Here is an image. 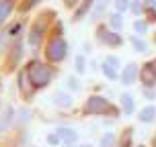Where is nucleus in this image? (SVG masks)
I'll use <instances>...</instances> for the list:
<instances>
[{"instance_id": "4c0bfd02", "label": "nucleus", "mask_w": 156, "mask_h": 147, "mask_svg": "<svg viewBox=\"0 0 156 147\" xmlns=\"http://www.w3.org/2000/svg\"><path fill=\"white\" fill-rule=\"evenodd\" d=\"M99 65H101V63H97L94 59H88V70L90 72H99Z\"/></svg>"}, {"instance_id": "f704fd0d", "label": "nucleus", "mask_w": 156, "mask_h": 147, "mask_svg": "<svg viewBox=\"0 0 156 147\" xmlns=\"http://www.w3.org/2000/svg\"><path fill=\"white\" fill-rule=\"evenodd\" d=\"M80 2H82V0H62V4H64V8H68V10H74V8L78 6V4H80Z\"/></svg>"}, {"instance_id": "dca6fc26", "label": "nucleus", "mask_w": 156, "mask_h": 147, "mask_svg": "<svg viewBox=\"0 0 156 147\" xmlns=\"http://www.w3.org/2000/svg\"><path fill=\"white\" fill-rule=\"evenodd\" d=\"M119 109H121V115L123 116H132V115L138 112L136 98H133L132 92H121L119 94Z\"/></svg>"}, {"instance_id": "412c9836", "label": "nucleus", "mask_w": 156, "mask_h": 147, "mask_svg": "<svg viewBox=\"0 0 156 147\" xmlns=\"http://www.w3.org/2000/svg\"><path fill=\"white\" fill-rule=\"evenodd\" d=\"M64 88L76 96V94L82 92V88H84V86H82V80H80V76H76V74L72 72V74H68V76L64 78Z\"/></svg>"}, {"instance_id": "4468645a", "label": "nucleus", "mask_w": 156, "mask_h": 147, "mask_svg": "<svg viewBox=\"0 0 156 147\" xmlns=\"http://www.w3.org/2000/svg\"><path fill=\"white\" fill-rule=\"evenodd\" d=\"M140 84L142 88H156V70L152 62H146L140 65Z\"/></svg>"}, {"instance_id": "c756f323", "label": "nucleus", "mask_w": 156, "mask_h": 147, "mask_svg": "<svg viewBox=\"0 0 156 147\" xmlns=\"http://www.w3.org/2000/svg\"><path fill=\"white\" fill-rule=\"evenodd\" d=\"M129 12H132V16H144V12H146V6H144V0H132V4H129Z\"/></svg>"}, {"instance_id": "cd10ccee", "label": "nucleus", "mask_w": 156, "mask_h": 147, "mask_svg": "<svg viewBox=\"0 0 156 147\" xmlns=\"http://www.w3.org/2000/svg\"><path fill=\"white\" fill-rule=\"evenodd\" d=\"M117 147H133V129L132 127L123 129V133L117 139Z\"/></svg>"}, {"instance_id": "a211bd4d", "label": "nucleus", "mask_w": 156, "mask_h": 147, "mask_svg": "<svg viewBox=\"0 0 156 147\" xmlns=\"http://www.w3.org/2000/svg\"><path fill=\"white\" fill-rule=\"evenodd\" d=\"M16 4L19 0H0V29L12 18V15L16 12Z\"/></svg>"}, {"instance_id": "bb28decb", "label": "nucleus", "mask_w": 156, "mask_h": 147, "mask_svg": "<svg viewBox=\"0 0 156 147\" xmlns=\"http://www.w3.org/2000/svg\"><path fill=\"white\" fill-rule=\"evenodd\" d=\"M117 139H119V135L115 131H105L99 137V145L97 147H117Z\"/></svg>"}, {"instance_id": "a18cd8bd", "label": "nucleus", "mask_w": 156, "mask_h": 147, "mask_svg": "<svg viewBox=\"0 0 156 147\" xmlns=\"http://www.w3.org/2000/svg\"><path fill=\"white\" fill-rule=\"evenodd\" d=\"M154 43H156V33H154Z\"/></svg>"}, {"instance_id": "f3484780", "label": "nucleus", "mask_w": 156, "mask_h": 147, "mask_svg": "<svg viewBox=\"0 0 156 147\" xmlns=\"http://www.w3.org/2000/svg\"><path fill=\"white\" fill-rule=\"evenodd\" d=\"M111 6H113V0H94L93 12H90L88 18H93L94 23H101V18H107Z\"/></svg>"}, {"instance_id": "39448f33", "label": "nucleus", "mask_w": 156, "mask_h": 147, "mask_svg": "<svg viewBox=\"0 0 156 147\" xmlns=\"http://www.w3.org/2000/svg\"><path fill=\"white\" fill-rule=\"evenodd\" d=\"M27 53H29V49L25 45V37L12 39L8 51L2 55V59H0L2 72H4V74H16V72L23 68L25 59H27Z\"/></svg>"}, {"instance_id": "1a4fd4ad", "label": "nucleus", "mask_w": 156, "mask_h": 147, "mask_svg": "<svg viewBox=\"0 0 156 147\" xmlns=\"http://www.w3.org/2000/svg\"><path fill=\"white\" fill-rule=\"evenodd\" d=\"M54 131L58 133V137L62 139L64 147H72V145H76L78 141H80V133H78V129H76V127H72V125L58 123L54 127Z\"/></svg>"}, {"instance_id": "ea45409f", "label": "nucleus", "mask_w": 156, "mask_h": 147, "mask_svg": "<svg viewBox=\"0 0 156 147\" xmlns=\"http://www.w3.org/2000/svg\"><path fill=\"white\" fill-rule=\"evenodd\" d=\"M2 106H4V98H2V94H0V110H2Z\"/></svg>"}, {"instance_id": "37998d69", "label": "nucleus", "mask_w": 156, "mask_h": 147, "mask_svg": "<svg viewBox=\"0 0 156 147\" xmlns=\"http://www.w3.org/2000/svg\"><path fill=\"white\" fill-rule=\"evenodd\" d=\"M133 147H146V145H133Z\"/></svg>"}, {"instance_id": "a19ab883", "label": "nucleus", "mask_w": 156, "mask_h": 147, "mask_svg": "<svg viewBox=\"0 0 156 147\" xmlns=\"http://www.w3.org/2000/svg\"><path fill=\"white\" fill-rule=\"evenodd\" d=\"M4 88V84H2V72H0V90Z\"/></svg>"}, {"instance_id": "4be33fe9", "label": "nucleus", "mask_w": 156, "mask_h": 147, "mask_svg": "<svg viewBox=\"0 0 156 147\" xmlns=\"http://www.w3.org/2000/svg\"><path fill=\"white\" fill-rule=\"evenodd\" d=\"M105 23L109 25V27L113 29V31L121 33V31L125 29V16L121 15V12H115V10H113V12H109V15H107Z\"/></svg>"}, {"instance_id": "2eb2a0df", "label": "nucleus", "mask_w": 156, "mask_h": 147, "mask_svg": "<svg viewBox=\"0 0 156 147\" xmlns=\"http://www.w3.org/2000/svg\"><path fill=\"white\" fill-rule=\"evenodd\" d=\"M93 6H94V0H82V2H80V4L72 10L70 21H72V23H82L84 18H88V16H90Z\"/></svg>"}, {"instance_id": "9b49d317", "label": "nucleus", "mask_w": 156, "mask_h": 147, "mask_svg": "<svg viewBox=\"0 0 156 147\" xmlns=\"http://www.w3.org/2000/svg\"><path fill=\"white\" fill-rule=\"evenodd\" d=\"M35 119V112L29 104H21L16 106V116H15V131H21V129H29Z\"/></svg>"}, {"instance_id": "c9c22d12", "label": "nucleus", "mask_w": 156, "mask_h": 147, "mask_svg": "<svg viewBox=\"0 0 156 147\" xmlns=\"http://www.w3.org/2000/svg\"><path fill=\"white\" fill-rule=\"evenodd\" d=\"M82 53H84L86 57L93 53V45H90V41H84V43H82Z\"/></svg>"}, {"instance_id": "e433bc0d", "label": "nucleus", "mask_w": 156, "mask_h": 147, "mask_svg": "<svg viewBox=\"0 0 156 147\" xmlns=\"http://www.w3.org/2000/svg\"><path fill=\"white\" fill-rule=\"evenodd\" d=\"M146 10H156V0H144Z\"/></svg>"}, {"instance_id": "473e14b6", "label": "nucleus", "mask_w": 156, "mask_h": 147, "mask_svg": "<svg viewBox=\"0 0 156 147\" xmlns=\"http://www.w3.org/2000/svg\"><path fill=\"white\" fill-rule=\"evenodd\" d=\"M129 4H132V0H113V10L115 12H129Z\"/></svg>"}, {"instance_id": "79ce46f5", "label": "nucleus", "mask_w": 156, "mask_h": 147, "mask_svg": "<svg viewBox=\"0 0 156 147\" xmlns=\"http://www.w3.org/2000/svg\"><path fill=\"white\" fill-rule=\"evenodd\" d=\"M152 65H154V70H156V57H154V59H152Z\"/></svg>"}, {"instance_id": "b1692460", "label": "nucleus", "mask_w": 156, "mask_h": 147, "mask_svg": "<svg viewBox=\"0 0 156 147\" xmlns=\"http://www.w3.org/2000/svg\"><path fill=\"white\" fill-rule=\"evenodd\" d=\"M129 45H132V49L136 51V53H148L150 51V45L148 41H146V37H140V35H129Z\"/></svg>"}, {"instance_id": "c85d7f7f", "label": "nucleus", "mask_w": 156, "mask_h": 147, "mask_svg": "<svg viewBox=\"0 0 156 147\" xmlns=\"http://www.w3.org/2000/svg\"><path fill=\"white\" fill-rule=\"evenodd\" d=\"M10 43H12V37L8 35L6 31V25L0 29V59H2V55L8 51V47H10Z\"/></svg>"}, {"instance_id": "6ab92c4d", "label": "nucleus", "mask_w": 156, "mask_h": 147, "mask_svg": "<svg viewBox=\"0 0 156 147\" xmlns=\"http://www.w3.org/2000/svg\"><path fill=\"white\" fill-rule=\"evenodd\" d=\"M136 116H138V123H142V125L156 123V106L152 102H148L146 106H142V109L136 112Z\"/></svg>"}, {"instance_id": "ddd939ff", "label": "nucleus", "mask_w": 156, "mask_h": 147, "mask_svg": "<svg viewBox=\"0 0 156 147\" xmlns=\"http://www.w3.org/2000/svg\"><path fill=\"white\" fill-rule=\"evenodd\" d=\"M27 29H29V18H27V16H21V15L12 16V18L6 23V31H8V35H10L12 39L25 37Z\"/></svg>"}, {"instance_id": "c03bdc74", "label": "nucleus", "mask_w": 156, "mask_h": 147, "mask_svg": "<svg viewBox=\"0 0 156 147\" xmlns=\"http://www.w3.org/2000/svg\"><path fill=\"white\" fill-rule=\"evenodd\" d=\"M27 147H37V145H33V143H31V145H27Z\"/></svg>"}, {"instance_id": "9d476101", "label": "nucleus", "mask_w": 156, "mask_h": 147, "mask_svg": "<svg viewBox=\"0 0 156 147\" xmlns=\"http://www.w3.org/2000/svg\"><path fill=\"white\" fill-rule=\"evenodd\" d=\"M49 102L54 104L58 110H70L74 109V104H76V98H74V94L68 92L66 88H62V90H55L54 94H51V98H49Z\"/></svg>"}, {"instance_id": "6e6552de", "label": "nucleus", "mask_w": 156, "mask_h": 147, "mask_svg": "<svg viewBox=\"0 0 156 147\" xmlns=\"http://www.w3.org/2000/svg\"><path fill=\"white\" fill-rule=\"evenodd\" d=\"M15 116H16V106L12 102H4L0 110V137H8L15 133Z\"/></svg>"}, {"instance_id": "72a5a7b5", "label": "nucleus", "mask_w": 156, "mask_h": 147, "mask_svg": "<svg viewBox=\"0 0 156 147\" xmlns=\"http://www.w3.org/2000/svg\"><path fill=\"white\" fill-rule=\"evenodd\" d=\"M142 96L148 102H154L156 100V88H142Z\"/></svg>"}, {"instance_id": "2f4dec72", "label": "nucleus", "mask_w": 156, "mask_h": 147, "mask_svg": "<svg viewBox=\"0 0 156 147\" xmlns=\"http://www.w3.org/2000/svg\"><path fill=\"white\" fill-rule=\"evenodd\" d=\"M49 35H62V37H66V23H64L62 18H55L54 25H51V33Z\"/></svg>"}, {"instance_id": "0eeeda50", "label": "nucleus", "mask_w": 156, "mask_h": 147, "mask_svg": "<svg viewBox=\"0 0 156 147\" xmlns=\"http://www.w3.org/2000/svg\"><path fill=\"white\" fill-rule=\"evenodd\" d=\"M15 88H16V94H19V98H21L23 104H31V102L37 98V94H39L37 90L29 84V80H27V76H25L23 68L15 74Z\"/></svg>"}, {"instance_id": "58836bf2", "label": "nucleus", "mask_w": 156, "mask_h": 147, "mask_svg": "<svg viewBox=\"0 0 156 147\" xmlns=\"http://www.w3.org/2000/svg\"><path fill=\"white\" fill-rule=\"evenodd\" d=\"M72 147H93L90 143H76V145H72Z\"/></svg>"}, {"instance_id": "7ed1b4c3", "label": "nucleus", "mask_w": 156, "mask_h": 147, "mask_svg": "<svg viewBox=\"0 0 156 147\" xmlns=\"http://www.w3.org/2000/svg\"><path fill=\"white\" fill-rule=\"evenodd\" d=\"M80 115L90 116V119H111V121L123 116L119 104H113L105 94H97V92L88 94L84 98L82 106H80Z\"/></svg>"}, {"instance_id": "aec40b11", "label": "nucleus", "mask_w": 156, "mask_h": 147, "mask_svg": "<svg viewBox=\"0 0 156 147\" xmlns=\"http://www.w3.org/2000/svg\"><path fill=\"white\" fill-rule=\"evenodd\" d=\"M43 2H45V0H19V4H16V15L29 16L33 10H37Z\"/></svg>"}, {"instance_id": "f03ea898", "label": "nucleus", "mask_w": 156, "mask_h": 147, "mask_svg": "<svg viewBox=\"0 0 156 147\" xmlns=\"http://www.w3.org/2000/svg\"><path fill=\"white\" fill-rule=\"evenodd\" d=\"M23 70H25V76L29 80V84H31L37 92L47 90L49 86L54 84L55 76H58V72H60L55 65L47 63L41 55H37V57H31V55H29L23 63Z\"/></svg>"}, {"instance_id": "393cba45", "label": "nucleus", "mask_w": 156, "mask_h": 147, "mask_svg": "<svg viewBox=\"0 0 156 147\" xmlns=\"http://www.w3.org/2000/svg\"><path fill=\"white\" fill-rule=\"evenodd\" d=\"M99 72L103 74V78L107 82H119V70H115L113 65H109V63L103 62V59H101V65H99Z\"/></svg>"}, {"instance_id": "49530a36", "label": "nucleus", "mask_w": 156, "mask_h": 147, "mask_svg": "<svg viewBox=\"0 0 156 147\" xmlns=\"http://www.w3.org/2000/svg\"><path fill=\"white\" fill-rule=\"evenodd\" d=\"M43 147H47V145H43Z\"/></svg>"}, {"instance_id": "20e7f679", "label": "nucleus", "mask_w": 156, "mask_h": 147, "mask_svg": "<svg viewBox=\"0 0 156 147\" xmlns=\"http://www.w3.org/2000/svg\"><path fill=\"white\" fill-rule=\"evenodd\" d=\"M70 55V43L68 39L62 37V35H49L43 43V49H41V57L45 59L47 63L51 65H62Z\"/></svg>"}, {"instance_id": "5701e85b", "label": "nucleus", "mask_w": 156, "mask_h": 147, "mask_svg": "<svg viewBox=\"0 0 156 147\" xmlns=\"http://www.w3.org/2000/svg\"><path fill=\"white\" fill-rule=\"evenodd\" d=\"M150 27H152V25L148 23V18H146V16H138V18H133V23H132L133 35H140V37H146V35H148Z\"/></svg>"}, {"instance_id": "a878e982", "label": "nucleus", "mask_w": 156, "mask_h": 147, "mask_svg": "<svg viewBox=\"0 0 156 147\" xmlns=\"http://www.w3.org/2000/svg\"><path fill=\"white\" fill-rule=\"evenodd\" d=\"M86 72H88V57L84 53H76L74 55V74L84 76Z\"/></svg>"}, {"instance_id": "f8f14e48", "label": "nucleus", "mask_w": 156, "mask_h": 147, "mask_svg": "<svg viewBox=\"0 0 156 147\" xmlns=\"http://www.w3.org/2000/svg\"><path fill=\"white\" fill-rule=\"evenodd\" d=\"M140 78V65L136 62H127L119 72V84L121 86H133Z\"/></svg>"}, {"instance_id": "7c9ffc66", "label": "nucleus", "mask_w": 156, "mask_h": 147, "mask_svg": "<svg viewBox=\"0 0 156 147\" xmlns=\"http://www.w3.org/2000/svg\"><path fill=\"white\" fill-rule=\"evenodd\" d=\"M45 145H47V147H64V145H62V139L58 137V133H55L54 129L45 133Z\"/></svg>"}, {"instance_id": "f257e3e1", "label": "nucleus", "mask_w": 156, "mask_h": 147, "mask_svg": "<svg viewBox=\"0 0 156 147\" xmlns=\"http://www.w3.org/2000/svg\"><path fill=\"white\" fill-rule=\"evenodd\" d=\"M55 18H58V12L51 10V8H45L33 21H29V29L25 33V45L29 49V55L31 57L41 55L43 43H45V39L51 33V25H54Z\"/></svg>"}, {"instance_id": "423d86ee", "label": "nucleus", "mask_w": 156, "mask_h": 147, "mask_svg": "<svg viewBox=\"0 0 156 147\" xmlns=\"http://www.w3.org/2000/svg\"><path fill=\"white\" fill-rule=\"evenodd\" d=\"M94 39H97V43L103 47H107V49H117V47L123 45V35L121 33L113 31L107 23H97L94 27Z\"/></svg>"}]
</instances>
